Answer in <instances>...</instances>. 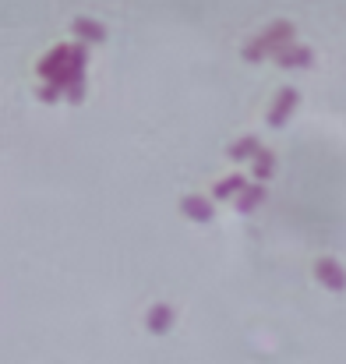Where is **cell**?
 <instances>
[{
    "label": "cell",
    "instance_id": "6da1fadb",
    "mask_svg": "<svg viewBox=\"0 0 346 364\" xmlns=\"http://www.w3.org/2000/svg\"><path fill=\"white\" fill-rule=\"evenodd\" d=\"M85 64H89V46L85 43H60L39 60V75L64 92L67 85L85 78Z\"/></svg>",
    "mask_w": 346,
    "mask_h": 364
},
{
    "label": "cell",
    "instance_id": "7a4b0ae2",
    "mask_svg": "<svg viewBox=\"0 0 346 364\" xmlns=\"http://www.w3.org/2000/svg\"><path fill=\"white\" fill-rule=\"evenodd\" d=\"M297 36L293 21H272L269 28H261L258 36H251L244 43V60H261V57H276L283 46H290Z\"/></svg>",
    "mask_w": 346,
    "mask_h": 364
},
{
    "label": "cell",
    "instance_id": "3957f363",
    "mask_svg": "<svg viewBox=\"0 0 346 364\" xmlns=\"http://www.w3.org/2000/svg\"><path fill=\"white\" fill-rule=\"evenodd\" d=\"M297 103H301V92H297L293 85L279 89L276 100H272V107H269V124H272V127H283V124L290 121V114H293Z\"/></svg>",
    "mask_w": 346,
    "mask_h": 364
},
{
    "label": "cell",
    "instance_id": "277c9868",
    "mask_svg": "<svg viewBox=\"0 0 346 364\" xmlns=\"http://www.w3.org/2000/svg\"><path fill=\"white\" fill-rule=\"evenodd\" d=\"M315 276H318V283H325L329 290H346V269L333 255H322V258L315 262Z\"/></svg>",
    "mask_w": 346,
    "mask_h": 364
},
{
    "label": "cell",
    "instance_id": "5b68a950",
    "mask_svg": "<svg viewBox=\"0 0 346 364\" xmlns=\"http://www.w3.org/2000/svg\"><path fill=\"white\" fill-rule=\"evenodd\" d=\"M272 60H276L279 68H311L315 50H311V46H304V43H290V46H283Z\"/></svg>",
    "mask_w": 346,
    "mask_h": 364
},
{
    "label": "cell",
    "instance_id": "8992f818",
    "mask_svg": "<svg viewBox=\"0 0 346 364\" xmlns=\"http://www.w3.org/2000/svg\"><path fill=\"white\" fill-rule=\"evenodd\" d=\"M180 213L191 220V223H209L212 220V202L205 195H184L180 198Z\"/></svg>",
    "mask_w": 346,
    "mask_h": 364
},
{
    "label": "cell",
    "instance_id": "52a82bcc",
    "mask_svg": "<svg viewBox=\"0 0 346 364\" xmlns=\"http://www.w3.org/2000/svg\"><path fill=\"white\" fill-rule=\"evenodd\" d=\"M173 322H177V311H173L170 304H156V308H148V315H145V329L156 333V336L170 333Z\"/></svg>",
    "mask_w": 346,
    "mask_h": 364
},
{
    "label": "cell",
    "instance_id": "ba28073f",
    "mask_svg": "<svg viewBox=\"0 0 346 364\" xmlns=\"http://www.w3.org/2000/svg\"><path fill=\"white\" fill-rule=\"evenodd\" d=\"M71 28H75L78 43H103V39H107V28H103L96 18H89V14H78V18L71 21Z\"/></svg>",
    "mask_w": 346,
    "mask_h": 364
},
{
    "label": "cell",
    "instance_id": "9c48e42d",
    "mask_svg": "<svg viewBox=\"0 0 346 364\" xmlns=\"http://www.w3.org/2000/svg\"><path fill=\"white\" fill-rule=\"evenodd\" d=\"M247 188V181H244V173H227L223 181H216V188H212V198H223V202H233L240 191Z\"/></svg>",
    "mask_w": 346,
    "mask_h": 364
},
{
    "label": "cell",
    "instance_id": "30bf717a",
    "mask_svg": "<svg viewBox=\"0 0 346 364\" xmlns=\"http://www.w3.org/2000/svg\"><path fill=\"white\" fill-rule=\"evenodd\" d=\"M261 152V141L254 138V134H244V138H237L233 145H227V156H230L233 163H244V159H254Z\"/></svg>",
    "mask_w": 346,
    "mask_h": 364
},
{
    "label": "cell",
    "instance_id": "8fae6325",
    "mask_svg": "<svg viewBox=\"0 0 346 364\" xmlns=\"http://www.w3.org/2000/svg\"><path fill=\"white\" fill-rule=\"evenodd\" d=\"M265 198H269V195H265V184H247V188L233 198V205H237V213H251V209H258Z\"/></svg>",
    "mask_w": 346,
    "mask_h": 364
},
{
    "label": "cell",
    "instance_id": "7c38bea8",
    "mask_svg": "<svg viewBox=\"0 0 346 364\" xmlns=\"http://www.w3.org/2000/svg\"><path fill=\"white\" fill-rule=\"evenodd\" d=\"M251 166H254V177H258V184H265V181L276 173V152H272V149H261V152L251 159Z\"/></svg>",
    "mask_w": 346,
    "mask_h": 364
},
{
    "label": "cell",
    "instance_id": "4fadbf2b",
    "mask_svg": "<svg viewBox=\"0 0 346 364\" xmlns=\"http://www.w3.org/2000/svg\"><path fill=\"white\" fill-rule=\"evenodd\" d=\"M64 100H67V103H82V100H85V78L75 82V85H67V89H64Z\"/></svg>",
    "mask_w": 346,
    "mask_h": 364
},
{
    "label": "cell",
    "instance_id": "5bb4252c",
    "mask_svg": "<svg viewBox=\"0 0 346 364\" xmlns=\"http://www.w3.org/2000/svg\"><path fill=\"white\" fill-rule=\"evenodd\" d=\"M39 100H43V103H57V100H64V92H60L57 85L43 82V85H39Z\"/></svg>",
    "mask_w": 346,
    "mask_h": 364
}]
</instances>
